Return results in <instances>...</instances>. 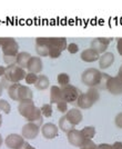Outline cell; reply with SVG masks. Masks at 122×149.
Listing matches in <instances>:
<instances>
[{
    "mask_svg": "<svg viewBox=\"0 0 122 149\" xmlns=\"http://www.w3.org/2000/svg\"><path fill=\"white\" fill-rule=\"evenodd\" d=\"M19 113L28 120V123H33L38 125L39 127L42 126V115L40 111V108H38L33 101H27V102H19L18 105Z\"/></svg>",
    "mask_w": 122,
    "mask_h": 149,
    "instance_id": "cell-1",
    "label": "cell"
},
{
    "mask_svg": "<svg viewBox=\"0 0 122 149\" xmlns=\"http://www.w3.org/2000/svg\"><path fill=\"white\" fill-rule=\"evenodd\" d=\"M8 96L10 99L19 102L33 101V93L29 87L21 84H12L8 88Z\"/></svg>",
    "mask_w": 122,
    "mask_h": 149,
    "instance_id": "cell-2",
    "label": "cell"
},
{
    "mask_svg": "<svg viewBox=\"0 0 122 149\" xmlns=\"http://www.w3.org/2000/svg\"><path fill=\"white\" fill-rule=\"evenodd\" d=\"M103 79V74L97 68H88L81 74V81L88 88H98Z\"/></svg>",
    "mask_w": 122,
    "mask_h": 149,
    "instance_id": "cell-3",
    "label": "cell"
},
{
    "mask_svg": "<svg viewBox=\"0 0 122 149\" xmlns=\"http://www.w3.org/2000/svg\"><path fill=\"white\" fill-rule=\"evenodd\" d=\"M26 69L21 68L15 65L6 66V74L2 77V79H5L7 82H9L10 85L12 84H20L21 80H24L26 78Z\"/></svg>",
    "mask_w": 122,
    "mask_h": 149,
    "instance_id": "cell-4",
    "label": "cell"
},
{
    "mask_svg": "<svg viewBox=\"0 0 122 149\" xmlns=\"http://www.w3.org/2000/svg\"><path fill=\"white\" fill-rule=\"evenodd\" d=\"M80 95H81L80 90L73 85H68L61 88L62 100L67 101L68 104H76Z\"/></svg>",
    "mask_w": 122,
    "mask_h": 149,
    "instance_id": "cell-5",
    "label": "cell"
},
{
    "mask_svg": "<svg viewBox=\"0 0 122 149\" xmlns=\"http://www.w3.org/2000/svg\"><path fill=\"white\" fill-rule=\"evenodd\" d=\"M3 57H15L17 58L19 54V45L15 38H7L5 44L1 47Z\"/></svg>",
    "mask_w": 122,
    "mask_h": 149,
    "instance_id": "cell-6",
    "label": "cell"
},
{
    "mask_svg": "<svg viewBox=\"0 0 122 149\" xmlns=\"http://www.w3.org/2000/svg\"><path fill=\"white\" fill-rule=\"evenodd\" d=\"M40 129H41V127H39L38 125L33 124V123H27L24 125V127L21 129V136L24 137L26 140H33L40 134Z\"/></svg>",
    "mask_w": 122,
    "mask_h": 149,
    "instance_id": "cell-7",
    "label": "cell"
},
{
    "mask_svg": "<svg viewBox=\"0 0 122 149\" xmlns=\"http://www.w3.org/2000/svg\"><path fill=\"white\" fill-rule=\"evenodd\" d=\"M36 52L39 57H48L49 56V47H50V37H39L36 38L35 41Z\"/></svg>",
    "mask_w": 122,
    "mask_h": 149,
    "instance_id": "cell-8",
    "label": "cell"
},
{
    "mask_svg": "<svg viewBox=\"0 0 122 149\" xmlns=\"http://www.w3.org/2000/svg\"><path fill=\"white\" fill-rule=\"evenodd\" d=\"M26 143V139L18 134H10L5 139V145L9 149H20Z\"/></svg>",
    "mask_w": 122,
    "mask_h": 149,
    "instance_id": "cell-9",
    "label": "cell"
},
{
    "mask_svg": "<svg viewBox=\"0 0 122 149\" xmlns=\"http://www.w3.org/2000/svg\"><path fill=\"white\" fill-rule=\"evenodd\" d=\"M105 88L113 95L122 93V79L119 77H110L105 82Z\"/></svg>",
    "mask_w": 122,
    "mask_h": 149,
    "instance_id": "cell-10",
    "label": "cell"
},
{
    "mask_svg": "<svg viewBox=\"0 0 122 149\" xmlns=\"http://www.w3.org/2000/svg\"><path fill=\"white\" fill-rule=\"evenodd\" d=\"M40 132L43 136V138L46 139H53L58 136V132H59V128L58 126H55L52 123H46L41 126V129Z\"/></svg>",
    "mask_w": 122,
    "mask_h": 149,
    "instance_id": "cell-11",
    "label": "cell"
},
{
    "mask_svg": "<svg viewBox=\"0 0 122 149\" xmlns=\"http://www.w3.org/2000/svg\"><path fill=\"white\" fill-rule=\"evenodd\" d=\"M67 139L70 145L78 147V148H80L82 146V143L85 141V137L82 136L81 131L77 130V129H72L71 131H69L67 134Z\"/></svg>",
    "mask_w": 122,
    "mask_h": 149,
    "instance_id": "cell-12",
    "label": "cell"
},
{
    "mask_svg": "<svg viewBox=\"0 0 122 149\" xmlns=\"http://www.w3.org/2000/svg\"><path fill=\"white\" fill-rule=\"evenodd\" d=\"M110 41H111V39H109V38H96L91 41V47L90 48L96 50L98 54H104L107 48L109 47Z\"/></svg>",
    "mask_w": 122,
    "mask_h": 149,
    "instance_id": "cell-13",
    "label": "cell"
},
{
    "mask_svg": "<svg viewBox=\"0 0 122 149\" xmlns=\"http://www.w3.org/2000/svg\"><path fill=\"white\" fill-rule=\"evenodd\" d=\"M27 70H28V72H32V74H40V72L42 71L43 69V63H42V60H41V58L38 56V57H35L32 56L30 58V60L28 62V65H27Z\"/></svg>",
    "mask_w": 122,
    "mask_h": 149,
    "instance_id": "cell-14",
    "label": "cell"
},
{
    "mask_svg": "<svg viewBox=\"0 0 122 149\" xmlns=\"http://www.w3.org/2000/svg\"><path fill=\"white\" fill-rule=\"evenodd\" d=\"M64 116L68 119V121L74 127L78 126L83 119V115H82V112H81L79 108H72V109L68 110V112Z\"/></svg>",
    "mask_w": 122,
    "mask_h": 149,
    "instance_id": "cell-15",
    "label": "cell"
},
{
    "mask_svg": "<svg viewBox=\"0 0 122 149\" xmlns=\"http://www.w3.org/2000/svg\"><path fill=\"white\" fill-rule=\"evenodd\" d=\"M81 60L85 62H94L99 61V58H100V54H98L96 50H93L92 48H87L85 49L81 55H80Z\"/></svg>",
    "mask_w": 122,
    "mask_h": 149,
    "instance_id": "cell-16",
    "label": "cell"
},
{
    "mask_svg": "<svg viewBox=\"0 0 122 149\" xmlns=\"http://www.w3.org/2000/svg\"><path fill=\"white\" fill-rule=\"evenodd\" d=\"M76 104H77V107H78L79 109H90L96 102L87 95V93H85L80 95Z\"/></svg>",
    "mask_w": 122,
    "mask_h": 149,
    "instance_id": "cell-17",
    "label": "cell"
},
{
    "mask_svg": "<svg viewBox=\"0 0 122 149\" xmlns=\"http://www.w3.org/2000/svg\"><path fill=\"white\" fill-rule=\"evenodd\" d=\"M114 61V55L112 52H104L103 55H101L99 58V67L100 69H107Z\"/></svg>",
    "mask_w": 122,
    "mask_h": 149,
    "instance_id": "cell-18",
    "label": "cell"
},
{
    "mask_svg": "<svg viewBox=\"0 0 122 149\" xmlns=\"http://www.w3.org/2000/svg\"><path fill=\"white\" fill-rule=\"evenodd\" d=\"M35 87L37 88V90H40V91L47 90L50 87V80H49V78L46 74H38V79H37V82L35 84Z\"/></svg>",
    "mask_w": 122,
    "mask_h": 149,
    "instance_id": "cell-19",
    "label": "cell"
},
{
    "mask_svg": "<svg viewBox=\"0 0 122 149\" xmlns=\"http://www.w3.org/2000/svg\"><path fill=\"white\" fill-rule=\"evenodd\" d=\"M62 100V96H61V87L59 86H52L50 87V104H58L59 101Z\"/></svg>",
    "mask_w": 122,
    "mask_h": 149,
    "instance_id": "cell-20",
    "label": "cell"
},
{
    "mask_svg": "<svg viewBox=\"0 0 122 149\" xmlns=\"http://www.w3.org/2000/svg\"><path fill=\"white\" fill-rule=\"evenodd\" d=\"M31 57L32 56H31L29 52H27V51H21V52H19L18 56H17V60H16V65L19 66V67H21V68L26 69Z\"/></svg>",
    "mask_w": 122,
    "mask_h": 149,
    "instance_id": "cell-21",
    "label": "cell"
},
{
    "mask_svg": "<svg viewBox=\"0 0 122 149\" xmlns=\"http://www.w3.org/2000/svg\"><path fill=\"white\" fill-rule=\"evenodd\" d=\"M58 128L68 134L69 131H71L72 129H74V126H72V125L68 121V119L66 118V116H62V117L59 119V121H58Z\"/></svg>",
    "mask_w": 122,
    "mask_h": 149,
    "instance_id": "cell-22",
    "label": "cell"
},
{
    "mask_svg": "<svg viewBox=\"0 0 122 149\" xmlns=\"http://www.w3.org/2000/svg\"><path fill=\"white\" fill-rule=\"evenodd\" d=\"M80 131H81L82 136L85 137V139H88V140H92V138L96 136V132H97L96 127H93V126H87Z\"/></svg>",
    "mask_w": 122,
    "mask_h": 149,
    "instance_id": "cell-23",
    "label": "cell"
},
{
    "mask_svg": "<svg viewBox=\"0 0 122 149\" xmlns=\"http://www.w3.org/2000/svg\"><path fill=\"white\" fill-rule=\"evenodd\" d=\"M57 81H58V85L61 86V88L68 86V85H70V76L66 72H61V74H58Z\"/></svg>",
    "mask_w": 122,
    "mask_h": 149,
    "instance_id": "cell-24",
    "label": "cell"
},
{
    "mask_svg": "<svg viewBox=\"0 0 122 149\" xmlns=\"http://www.w3.org/2000/svg\"><path fill=\"white\" fill-rule=\"evenodd\" d=\"M40 111H41L42 117L50 118V117L52 116V112H53L52 105H51V104H44V105H42L40 107Z\"/></svg>",
    "mask_w": 122,
    "mask_h": 149,
    "instance_id": "cell-25",
    "label": "cell"
},
{
    "mask_svg": "<svg viewBox=\"0 0 122 149\" xmlns=\"http://www.w3.org/2000/svg\"><path fill=\"white\" fill-rule=\"evenodd\" d=\"M11 111V106L10 104L5 99H0V112H3V113H10Z\"/></svg>",
    "mask_w": 122,
    "mask_h": 149,
    "instance_id": "cell-26",
    "label": "cell"
},
{
    "mask_svg": "<svg viewBox=\"0 0 122 149\" xmlns=\"http://www.w3.org/2000/svg\"><path fill=\"white\" fill-rule=\"evenodd\" d=\"M87 95H88L94 102H97L98 100H99V98H100V93H99L98 88H89L88 91H87Z\"/></svg>",
    "mask_w": 122,
    "mask_h": 149,
    "instance_id": "cell-27",
    "label": "cell"
},
{
    "mask_svg": "<svg viewBox=\"0 0 122 149\" xmlns=\"http://www.w3.org/2000/svg\"><path fill=\"white\" fill-rule=\"evenodd\" d=\"M37 79H38V74H32V72H27L26 78H24L27 85H35L37 82Z\"/></svg>",
    "mask_w": 122,
    "mask_h": 149,
    "instance_id": "cell-28",
    "label": "cell"
},
{
    "mask_svg": "<svg viewBox=\"0 0 122 149\" xmlns=\"http://www.w3.org/2000/svg\"><path fill=\"white\" fill-rule=\"evenodd\" d=\"M68 104L67 101H64V100H61V101H59L58 104H57V110L59 112H61V113H67L68 112Z\"/></svg>",
    "mask_w": 122,
    "mask_h": 149,
    "instance_id": "cell-29",
    "label": "cell"
},
{
    "mask_svg": "<svg viewBox=\"0 0 122 149\" xmlns=\"http://www.w3.org/2000/svg\"><path fill=\"white\" fill-rule=\"evenodd\" d=\"M80 149H98V146L93 140H88V139H85V141L82 143V146L80 147Z\"/></svg>",
    "mask_w": 122,
    "mask_h": 149,
    "instance_id": "cell-30",
    "label": "cell"
},
{
    "mask_svg": "<svg viewBox=\"0 0 122 149\" xmlns=\"http://www.w3.org/2000/svg\"><path fill=\"white\" fill-rule=\"evenodd\" d=\"M67 50L69 54L74 55V54H77V52L79 51V46L76 44V42H70V44H68V46H67Z\"/></svg>",
    "mask_w": 122,
    "mask_h": 149,
    "instance_id": "cell-31",
    "label": "cell"
},
{
    "mask_svg": "<svg viewBox=\"0 0 122 149\" xmlns=\"http://www.w3.org/2000/svg\"><path fill=\"white\" fill-rule=\"evenodd\" d=\"M116 125L119 128H122V112L116 117Z\"/></svg>",
    "mask_w": 122,
    "mask_h": 149,
    "instance_id": "cell-32",
    "label": "cell"
},
{
    "mask_svg": "<svg viewBox=\"0 0 122 149\" xmlns=\"http://www.w3.org/2000/svg\"><path fill=\"white\" fill-rule=\"evenodd\" d=\"M98 149H113L111 145H108V143H101L98 146Z\"/></svg>",
    "mask_w": 122,
    "mask_h": 149,
    "instance_id": "cell-33",
    "label": "cell"
},
{
    "mask_svg": "<svg viewBox=\"0 0 122 149\" xmlns=\"http://www.w3.org/2000/svg\"><path fill=\"white\" fill-rule=\"evenodd\" d=\"M112 148L113 149H122V143L116 141V143H114L113 145H112Z\"/></svg>",
    "mask_w": 122,
    "mask_h": 149,
    "instance_id": "cell-34",
    "label": "cell"
},
{
    "mask_svg": "<svg viewBox=\"0 0 122 149\" xmlns=\"http://www.w3.org/2000/svg\"><path fill=\"white\" fill-rule=\"evenodd\" d=\"M20 149H37V148H35L33 146H31L30 143H28L27 141H26V143H24V145Z\"/></svg>",
    "mask_w": 122,
    "mask_h": 149,
    "instance_id": "cell-35",
    "label": "cell"
},
{
    "mask_svg": "<svg viewBox=\"0 0 122 149\" xmlns=\"http://www.w3.org/2000/svg\"><path fill=\"white\" fill-rule=\"evenodd\" d=\"M6 74V66H0V78H2Z\"/></svg>",
    "mask_w": 122,
    "mask_h": 149,
    "instance_id": "cell-36",
    "label": "cell"
},
{
    "mask_svg": "<svg viewBox=\"0 0 122 149\" xmlns=\"http://www.w3.org/2000/svg\"><path fill=\"white\" fill-rule=\"evenodd\" d=\"M118 51L120 52V55H122V39L118 40Z\"/></svg>",
    "mask_w": 122,
    "mask_h": 149,
    "instance_id": "cell-37",
    "label": "cell"
},
{
    "mask_svg": "<svg viewBox=\"0 0 122 149\" xmlns=\"http://www.w3.org/2000/svg\"><path fill=\"white\" fill-rule=\"evenodd\" d=\"M7 40V38H3V37H0V47H2V45L5 44V41Z\"/></svg>",
    "mask_w": 122,
    "mask_h": 149,
    "instance_id": "cell-38",
    "label": "cell"
},
{
    "mask_svg": "<svg viewBox=\"0 0 122 149\" xmlns=\"http://www.w3.org/2000/svg\"><path fill=\"white\" fill-rule=\"evenodd\" d=\"M3 89H5V88H3V86H2V85H1V82H0V97H1V96H2V93H3Z\"/></svg>",
    "mask_w": 122,
    "mask_h": 149,
    "instance_id": "cell-39",
    "label": "cell"
},
{
    "mask_svg": "<svg viewBox=\"0 0 122 149\" xmlns=\"http://www.w3.org/2000/svg\"><path fill=\"white\" fill-rule=\"evenodd\" d=\"M119 78H121L122 79V67L120 68V71H119Z\"/></svg>",
    "mask_w": 122,
    "mask_h": 149,
    "instance_id": "cell-40",
    "label": "cell"
},
{
    "mask_svg": "<svg viewBox=\"0 0 122 149\" xmlns=\"http://www.w3.org/2000/svg\"><path fill=\"white\" fill-rule=\"evenodd\" d=\"M3 143V139H2V136L0 135V147H1V145Z\"/></svg>",
    "mask_w": 122,
    "mask_h": 149,
    "instance_id": "cell-41",
    "label": "cell"
},
{
    "mask_svg": "<svg viewBox=\"0 0 122 149\" xmlns=\"http://www.w3.org/2000/svg\"><path fill=\"white\" fill-rule=\"evenodd\" d=\"M1 125H2V115L0 112V127H1Z\"/></svg>",
    "mask_w": 122,
    "mask_h": 149,
    "instance_id": "cell-42",
    "label": "cell"
}]
</instances>
